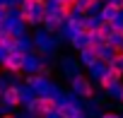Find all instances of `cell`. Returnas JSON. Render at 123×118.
Listing matches in <instances>:
<instances>
[{
	"mask_svg": "<svg viewBox=\"0 0 123 118\" xmlns=\"http://www.w3.org/2000/svg\"><path fill=\"white\" fill-rule=\"evenodd\" d=\"M3 104H5L7 108H17V106H22V104H24V89L17 87V84H7L5 92H3Z\"/></svg>",
	"mask_w": 123,
	"mask_h": 118,
	"instance_id": "3",
	"label": "cell"
},
{
	"mask_svg": "<svg viewBox=\"0 0 123 118\" xmlns=\"http://www.w3.org/2000/svg\"><path fill=\"white\" fill-rule=\"evenodd\" d=\"M0 118H17L15 113H5V116H0Z\"/></svg>",
	"mask_w": 123,
	"mask_h": 118,
	"instance_id": "13",
	"label": "cell"
},
{
	"mask_svg": "<svg viewBox=\"0 0 123 118\" xmlns=\"http://www.w3.org/2000/svg\"><path fill=\"white\" fill-rule=\"evenodd\" d=\"M101 118H123V116L116 113V111H109V113H101Z\"/></svg>",
	"mask_w": 123,
	"mask_h": 118,
	"instance_id": "12",
	"label": "cell"
},
{
	"mask_svg": "<svg viewBox=\"0 0 123 118\" xmlns=\"http://www.w3.org/2000/svg\"><path fill=\"white\" fill-rule=\"evenodd\" d=\"M118 99H121V101H123V87H121V94H118Z\"/></svg>",
	"mask_w": 123,
	"mask_h": 118,
	"instance_id": "14",
	"label": "cell"
},
{
	"mask_svg": "<svg viewBox=\"0 0 123 118\" xmlns=\"http://www.w3.org/2000/svg\"><path fill=\"white\" fill-rule=\"evenodd\" d=\"M3 92H5V87H3V84H0V96H3Z\"/></svg>",
	"mask_w": 123,
	"mask_h": 118,
	"instance_id": "15",
	"label": "cell"
},
{
	"mask_svg": "<svg viewBox=\"0 0 123 118\" xmlns=\"http://www.w3.org/2000/svg\"><path fill=\"white\" fill-rule=\"evenodd\" d=\"M106 5H111V7H116L118 12H123V0H109Z\"/></svg>",
	"mask_w": 123,
	"mask_h": 118,
	"instance_id": "11",
	"label": "cell"
},
{
	"mask_svg": "<svg viewBox=\"0 0 123 118\" xmlns=\"http://www.w3.org/2000/svg\"><path fill=\"white\" fill-rule=\"evenodd\" d=\"M0 68H3V65H0Z\"/></svg>",
	"mask_w": 123,
	"mask_h": 118,
	"instance_id": "16",
	"label": "cell"
},
{
	"mask_svg": "<svg viewBox=\"0 0 123 118\" xmlns=\"http://www.w3.org/2000/svg\"><path fill=\"white\" fill-rule=\"evenodd\" d=\"M58 118H85V113H82V108L77 106V101H60Z\"/></svg>",
	"mask_w": 123,
	"mask_h": 118,
	"instance_id": "5",
	"label": "cell"
},
{
	"mask_svg": "<svg viewBox=\"0 0 123 118\" xmlns=\"http://www.w3.org/2000/svg\"><path fill=\"white\" fill-rule=\"evenodd\" d=\"M121 15H123V12H118V10L111 7V5H101V7H99V19H104V22H116Z\"/></svg>",
	"mask_w": 123,
	"mask_h": 118,
	"instance_id": "7",
	"label": "cell"
},
{
	"mask_svg": "<svg viewBox=\"0 0 123 118\" xmlns=\"http://www.w3.org/2000/svg\"><path fill=\"white\" fill-rule=\"evenodd\" d=\"M89 41H92V39L85 36V34H80V31H77V34H70V43H73V48H77V51H85V48L89 46Z\"/></svg>",
	"mask_w": 123,
	"mask_h": 118,
	"instance_id": "9",
	"label": "cell"
},
{
	"mask_svg": "<svg viewBox=\"0 0 123 118\" xmlns=\"http://www.w3.org/2000/svg\"><path fill=\"white\" fill-rule=\"evenodd\" d=\"M39 68H41V60L36 55H27V68L24 70H31V72H39Z\"/></svg>",
	"mask_w": 123,
	"mask_h": 118,
	"instance_id": "10",
	"label": "cell"
},
{
	"mask_svg": "<svg viewBox=\"0 0 123 118\" xmlns=\"http://www.w3.org/2000/svg\"><path fill=\"white\" fill-rule=\"evenodd\" d=\"M80 58H82V65L89 68V70H94L97 65H101V58H99V53H97L94 48H85V51H80Z\"/></svg>",
	"mask_w": 123,
	"mask_h": 118,
	"instance_id": "6",
	"label": "cell"
},
{
	"mask_svg": "<svg viewBox=\"0 0 123 118\" xmlns=\"http://www.w3.org/2000/svg\"><path fill=\"white\" fill-rule=\"evenodd\" d=\"M70 84H73L75 94H80L82 99H92V96H94V87H92V82H89L85 75H75Z\"/></svg>",
	"mask_w": 123,
	"mask_h": 118,
	"instance_id": "4",
	"label": "cell"
},
{
	"mask_svg": "<svg viewBox=\"0 0 123 118\" xmlns=\"http://www.w3.org/2000/svg\"><path fill=\"white\" fill-rule=\"evenodd\" d=\"M27 55L29 53H24V51H10L7 58L3 60V70H7V72H22L27 68Z\"/></svg>",
	"mask_w": 123,
	"mask_h": 118,
	"instance_id": "2",
	"label": "cell"
},
{
	"mask_svg": "<svg viewBox=\"0 0 123 118\" xmlns=\"http://www.w3.org/2000/svg\"><path fill=\"white\" fill-rule=\"evenodd\" d=\"M29 113L34 118H51V116H58V108H60V99L55 94H39L29 101Z\"/></svg>",
	"mask_w": 123,
	"mask_h": 118,
	"instance_id": "1",
	"label": "cell"
},
{
	"mask_svg": "<svg viewBox=\"0 0 123 118\" xmlns=\"http://www.w3.org/2000/svg\"><path fill=\"white\" fill-rule=\"evenodd\" d=\"M111 70H116V72H121L123 75V48H118V51H113V55H111V60L106 63Z\"/></svg>",
	"mask_w": 123,
	"mask_h": 118,
	"instance_id": "8",
	"label": "cell"
}]
</instances>
